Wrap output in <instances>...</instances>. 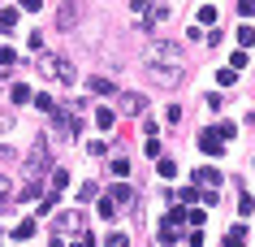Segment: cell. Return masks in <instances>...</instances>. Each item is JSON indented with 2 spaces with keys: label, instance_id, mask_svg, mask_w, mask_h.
<instances>
[{
  "label": "cell",
  "instance_id": "4fadbf2b",
  "mask_svg": "<svg viewBox=\"0 0 255 247\" xmlns=\"http://www.w3.org/2000/svg\"><path fill=\"white\" fill-rule=\"evenodd\" d=\"M113 122H117L113 109H95V126H100V130H113Z\"/></svg>",
  "mask_w": 255,
  "mask_h": 247
},
{
  "label": "cell",
  "instance_id": "8fae6325",
  "mask_svg": "<svg viewBox=\"0 0 255 247\" xmlns=\"http://www.w3.org/2000/svg\"><path fill=\"white\" fill-rule=\"evenodd\" d=\"M9 100H13V104H30V100H35V91H30L26 82H13V91H9Z\"/></svg>",
  "mask_w": 255,
  "mask_h": 247
},
{
  "label": "cell",
  "instance_id": "277c9868",
  "mask_svg": "<svg viewBox=\"0 0 255 247\" xmlns=\"http://www.w3.org/2000/svg\"><path fill=\"white\" fill-rule=\"evenodd\" d=\"M147 61H169V65H182V48L177 43H169V39H156L147 48Z\"/></svg>",
  "mask_w": 255,
  "mask_h": 247
},
{
  "label": "cell",
  "instance_id": "ffe728a7",
  "mask_svg": "<svg viewBox=\"0 0 255 247\" xmlns=\"http://www.w3.org/2000/svg\"><path fill=\"white\" fill-rule=\"evenodd\" d=\"M65 187H69V174H65V169H56V174H52V195H61Z\"/></svg>",
  "mask_w": 255,
  "mask_h": 247
},
{
  "label": "cell",
  "instance_id": "d6a6232c",
  "mask_svg": "<svg viewBox=\"0 0 255 247\" xmlns=\"http://www.w3.org/2000/svg\"><path fill=\"white\" fill-rule=\"evenodd\" d=\"M130 9L134 13H147V0H130Z\"/></svg>",
  "mask_w": 255,
  "mask_h": 247
},
{
  "label": "cell",
  "instance_id": "e575fe53",
  "mask_svg": "<svg viewBox=\"0 0 255 247\" xmlns=\"http://www.w3.org/2000/svg\"><path fill=\"white\" fill-rule=\"evenodd\" d=\"M74 247H95V243H91V234H87V239H78V243H74Z\"/></svg>",
  "mask_w": 255,
  "mask_h": 247
},
{
  "label": "cell",
  "instance_id": "4dcf8cb0",
  "mask_svg": "<svg viewBox=\"0 0 255 247\" xmlns=\"http://www.w3.org/2000/svg\"><path fill=\"white\" fill-rule=\"evenodd\" d=\"M17 4H22L26 13H39V9H43V0H17Z\"/></svg>",
  "mask_w": 255,
  "mask_h": 247
},
{
  "label": "cell",
  "instance_id": "ba28073f",
  "mask_svg": "<svg viewBox=\"0 0 255 247\" xmlns=\"http://www.w3.org/2000/svg\"><path fill=\"white\" fill-rule=\"evenodd\" d=\"M52 126L61 130V139H74V135H78V117H69V113H61V109L52 113Z\"/></svg>",
  "mask_w": 255,
  "mask_h": 247
},
{
  "label": "cell",
  "instance_id": "7402d4cb",
  "mask_svg": "<svg viewBox=\"0 0 255 247\" xmlns=\"http://www.w3.org/2000/svg\"><path fill=\"white\" fill-rule=\"evenodd\" d=\"M17 65V52L13 48H0V69H13Z\"/></svg>",
  "mask_w": 255,
  "mask_h": 247
},
{
  "label": "cell",
  "instance_id": "9a60e30c",
  "mask_svg": "<svg viewBox=\"0 0 255 247\" xmlns=\"http://www.w3.org/2000/svg\"><path fill=\"white\" fill-rule=\"evenodd\" d=\"M225 247H247V230H242V226H234V230L225 234Z\"/></svg>",
  "mask_w": 255,
  "mask_h": 247
},
{
  "label": "cell",
  "instance_id": "e0dca14e",
  "mask_svg": "<svg viewBox=\"0 0 255 247\" xmlns=\"http://www.w3.org/2000/svg\"><path fill=\"white\" fill-rule=\"evenodd\" d=\"M30 234H35V221H17V230H13V239H17V243H26V239H30Z\"/></svg>",
  "mask_w": 255,
  "mask_h": 247
},
{
  "label": "cell",
  "instance_id": "ac0fdd59",
  "mask_svg": "<svg viewBox=\"0 0 255 247\" xmlns=\"http://www.w3.org/2000/svg\"><path fill=\"white\" fill-rule=\"evenodd\" d=\"M199 182H203V191H216L221 174H216V169H199Z\"/></svg>",
  "mask_w": 255,
  "mask_h": 247
},
{
  "label": "cell",
  "instance_id": "44dd1931",
  "mask_svg": "<svg viewBox=\"0 0 255 247\" xmlns=\"http://www.w3.org/2000/svg\"><path fill=\"white\" fill-rule=\"evenodd\" d=\"M104 247H130V234H121V230H113L104 239Z\"/></svg>",
  "mask_w": 255,
  "mask_h": 247
},
{
  "label": "cell",
  "instance_id": "d4e9b609",
  "mask_svg": "<svg viewBox=\"0 0 255 247\" xmlns=\"http://www.w3.org/2000/svg\"><path fill=\"white\" fill-rule=\"evenodd\" d=\"M100 217H117V204H113L108 195H104V200H100Z\"/></svg>",
  "mask_w": 255,
  "mask_h": 247
},
{
  "label": "cell",
  "instance_id": "1f68e13d",
  "mask_svg": "<svg viewBox=\"0 0 255 247\" xmlns=\"http://www.w3.org/2000/svg\"><path fill=\"white\" fill-rule=\"evenodd\" d=\"M238 13H242V17H251V13H255V0H238Z\"/></svg>",
  "mask_w": 255,
  "mask_h": 247
},
{
  "label": "cell",
  "instance_id": "603a6c76",
  "mask_svg": "<svg viewBox=\"0 0 255 247\" xmlns=\"http://www.w3.org/2000/svg\"><path fill=\"white\" fill-rule=\"evenodd\" d=\"M238 43H242V48H251V43H255V26H238Z\"/></svg>",
  "mask_w": 255,
  "mask_h": 247
},
{
  "label": "cell",
  "instance_id": "836d02e7",
  "mask_svg": "<svg viewBox=\"0 0 255 247\" xmlns=\"http://www.w3.org/2000/svg\"><path fill=\"white\" fill-rule=\"evenodd\" d=\"M9 126H13V122H9V113H0V130H9Z\"/></svg>",
  "mask_w": 255,
  "mask_h": 247
},
{
  "label": "cell",
  "instance_id": "484cf974",
  "mask_svg": "<svg viewBox=\"0 0 255 247\" xmlns=\"http://www.w3.org/2000/svg\"><path fill=\"white\" fill-rule=\"evenodd\" d=\"M199 22H203V26H212V22H216V9H212V4H203V9H199Z\"/></svg>",
  "mask_w": 255,
  "mask_h": 247
},
{
  "label": "cell",
  "instance_id": "d6986e66",
  "mask_svg": "<svg viewBox=\"0 0 255 247\" xmlns=\"http://www.w3.org/2000/svg\"><path fill=\"white\" fill-rule=\"evenodd\" d=\"M0 30H17V9H0Z\"/></svg>",
  "mask_w": 255,
  "mask_h": 247
},
{
  "label": "cell",
  "instance_id": "5b68a950",
  "mask_svg": "<svg viewBox=\"0 0 255 247\" xmlns=\"http://www.w3.org/2000/svg\"><path fill=\"white\" fill-rule=\"evenodd\" d=\"M78 17H82L78 0H65V4L56 9V30H74V26H78Z\"/></svg>",
  "mask_w": 255,
  "mask_h": 247
},
{
  "label": "cell",
  "instance_id": "f546056e",
  "mask_svg": "<svg viewBox=\"0 0 255 247\" xmlns=\"http://www.w3.org/2000/svg\"><path fill=\"white\" fill-rule=\"evenodd\" d=\"M35 104H39L43 113H56V104H52V96H35Z\"/></svg>",
  "mask_w": 255,
  "mask_h": 247
},
{
  "label": "cell",
  "instance_id": "52a82bcc",
  "mask_svg": "<svg viewBox=\"0 0 255 247\" xmlns=\"http://www.w3.org/2000/svg\"><path fill=\"white\" fill-rule=\"evenodd\" d=\"M199 152H208V156H221V152H225V139L216 135V126L199 135Z\"/></svg>",
  "mask_w": 255,
  "mask_h": 247
},
{
  "label": "cell",
  "instance_id": "5bb4252c",
  "mask_svg": "<svg viewBox=\"0 0 255 247\" xmlns=\"http://www.w3.org/2000/svg\"><path fill=\"white\" fill-rule=\"evenodd\" d=\"M9 204H13V182L0 174V208H9Z\"/></svg>",
  "mask_w": 255,
  "mask_h": 247
},
{
  "label": "cell",
  "instance_id": "f1b7e54d",
  "mask_svg": "<svg viewBox=\"0 0 255 247\" xmlns=\"http://www.w3.org/2000/svg\"><path fill=\"white\" fill-rule=\"evenodd\" d=\"M156 169H160V178H173V174H177V165H173V161H160Z\"/></svg>",
  "mask_w": 255,
  "mask_h": 247
},
{
  "label": "cell",
  "instance_id": "9c48e42d",
  "mask_svg": "<svg viewBox=\"0 0 255 247\" xmlns=\"http://www.w3.org/2000/svg\"><path fill=\"white\" fill-rule=\"evenodd\" d=\"M52 78H61V82H65V87H69V82L78 78V74H74V65H69L65 56H52Z\"/></svg>",
  "mask_w": 255,
  "mask_h": 247
},
{
  "label": "cell",
  "instance_id": "3957f363",
  "mask_svg": "<svg viewBox=\"0 0 255 247\" xmlns=\"http://www.w3.org/2000/svg\"><path fill=\"white\" fill-rule=\"evenodd\" d=\"M82 226H87V217H82L78 208H69V213H56L52 234H82Z\"/></svg>",
  "mask_w": 255,
  "mask_h": 247
},
{
  "label": "cell",
  "instance_id": "6da1fadb",
  "mask_svg": "<svg viewBox=\"0 0 255 247\" xmlns=\"http://www.w3.org/2000/svg\"><path fill=\"white\" fill-rule=\"evenodd\" d=\"M147 78L156 82V87L169 91V87H177V82L186 78V69H182V65H169V61H147Z\"/></svg>",
  "mask_w": 255,
  "mask_h": 247
},
{
  "label": "cell",
  "instance_id": "cb8c5ba5",
  "mask_svg": "<svg viewBox=\"0 0 255 247\" xmlns=\"http://www.w3.org/2000/svg\"><path fill=\"white\" fill-rule=\"evenodd\" d=\"M78 200H100V187H95V182H82V191H78Z\"/></svg>",
  "mask_w": 255,
  "mask_h": 247
},
{
  "label": "cell",
  "instance_id": "7a4b0ae2",
  "mask_svg": "<svg viewBox=\"0 0 255 247\" xmlns=\"http://www.w3.org/2000/svg\"><path fill=\"white\" fill-rule=\"evenodd\" d=\"M43 169H48V143H43V139H35L30 161H26V178H30V182H39V178H43Z\"/></svg>",
  "mask_w": 255,
  "mask_h": 247
},
{
  "label": "cell",
  "instance_id": "2e32d148",
  "mask_svg": "<svg viewBox=\"0 0 255 247\" xmlns=\"http://www.w3.org/2000/svg\"><path fill=\"white\" fill-rule=\"evenodd\" d=\"M108 174L126 178V174H130V161H126V156H113V161H108Z\"/></svg>",
  "mask_w": 255,
  "mask_h": 247
},
{
  "label": "cell",
  "instance_id": "4316f807",
  "mask_svg": "<svg viewBox=\"0 0 255 247\" xmlns=\"http://www.w3.org/2000/svg\"><path fill=\"white\" fill-rule=\"evenodd\" d=\"M238 213H242V217H251V213H255V200H251V195H242V200H238Z\"/></svg>",
  "mask_w": 255,
  "mask_h": 247
},
{
  "label": "cell",
  "instance_id": "83f0119b",
  "mask_svg": "<svg viewBox=\"0 0 255 247\" xmlns=\"http://www.w3.org/2000/svg\"><path fill=\"white\" fill-rule=\"evenodd\" d=\"M216 78H221V87H234V78H238V69H221Z\"/></svg>",
  "mask_w": 255,
  "mask_h": 247
},
{
  "label": "cell",
  "instance_id": "7c38bea8",
  "mask_svg": "<svg viewBox=\"0 0 255 247\" xmlns=\"http://www.w3.org/2000/svg\"><path fill=\"white\" fill-rule=\"evenodd\" d=\"M91 91H95V96H121V91H117L108 78H91Z\"/></svg>",
  "mask_w": 255,
  "mask_h": 247
},
{
  "label": "cell",
  "instance_id": "8992f818",
  "mask_svg": "<svg viewBox=\"0 0 255 247\" xmlns=\"http://www.w3.org/2000/svg\"><path fill=\"white\" fill-rule=\"evenodd\" d=\"M117 109L126 113V117H138V113L147 109V100H143V96H134V91H121V96H117Z\"/></svg>",
  "mask_w": 255,
  "mask_h": 247
},
{
  "label": "cell",
  "instance_id": "30bf717a",
  "mask_svg": "<svg viewBox=\"0 0 255 247\" xmlns=\"http://www.w3.org/2000/svg\"><path fill=\"white\" fill-rule=\"evenodd\" d=\"M108 200H113L117 208H134V191H130V187H113V191H108Z\"/></svg>",
  "mask_w": 255,
  "mask_h": 247
}]
</instances>
